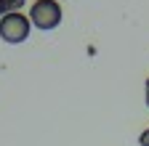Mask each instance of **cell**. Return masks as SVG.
<instances>
[{
	"instance_id": "obj_2",
	"label": "cell",
	"mask_w": 149,
	"mask_h": 146,
	"mask_svg": "<svg viewBox=\"0 0 149 146\" xmlns=\"http://www.w3.org/2000/svg\"><path fill=\"white\" fill-rule=\"evenodd\" d=\"M29 16H24L22 11H16V13H8L0 19V37H3L6 43L11 45H19V43H24L29 37Z\"/></svg>"
},
{
	"instance_id": "obj_1",
	"label": "cell",
	"mask_w": 149,
	"mask_h": 146,
	"mask_svg": "<svg viewBox=\"0 0 149 146\" xmlns=\"http://www.w3.org/2000/svg\"><path fill=\"white\" fill-rule=\"evenodd\" d=\"M61 6L56 0H37L32 3V11H29V24H35L37 29L43 32H51L61 24Z\"/></svg>"
},
{
	"instance_id": "obj_3",
	"label": "cell",
	"mask_w": 149,
	"mask_h": 146,
	"mask_svg": "<svg viewBox=\"0 0 149 146\" xmlns=\"http://www.w3.org/2000/svg\"><path fill=\"white\" fill-rule=\"evenodd\" d=\"M27 3V0H0V19L8 13H16V11H22V6Z\"/></svg>"
},
{
	"instance_id": "obj_5",
	"label": "cell",
	"mask_w": 149,
	"mask_h": 146,
	"mask_svg": "<svg viewBox=\"0 0 149 146\" xmlns=\"http://www.w3.org/2000/svg\"><path fill=\"white\" fill-rule=\"evenodd\" d=\"M146 106H149V80H146Z\"/></svg>"
},
{
	"instance_id": "obj_4",
	"label": "cell",
	"mask_w": 149,
	"mask_h": 146,
	"mask_svg": "<svg viewBox=\"0 0 149 146\" xmlns=\"http://www.w3.org/2000/svg\"><path fill=\"white\" fill-rule=\"evenodd\" d=\"M139 146H149V127H146V130L139 136Z\"/></svg>"
}]
</instances>
